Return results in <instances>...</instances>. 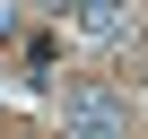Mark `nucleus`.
Returning <instances> with one entry per match:
<instances>
[{
	"instance_id": "nucleus-1",
	"label": "nucleus",
	"mask_w": 148,
	"mask_h": 139,
	"mask_svg": "<svg viewBox=\"0 0 148 139\" xmlns=\"http://www.w3.org/2000/svg\"><path fill=\"white\" fill-rule=\"evenodd\" d=\"M61 113H70V139H122V130H131L122 96H105V87H79Z\"/></svg>"
},
{
	"instance_id": "nucleus-2",
	"label": "nucleus",
	"mask_w": 148,
	"mask_h": 139,
	"mask_svg": "<svg viewBox=\"0 0 148 139\" xmlns=\"http://www.w3.org/2000/svg\"><path fill=\"white\" fill-rule=\"evenodd\" d=\"M70 18H79L87 35L113 44V35H131V0H70Z\"/></svg>"
}]
</instances>
